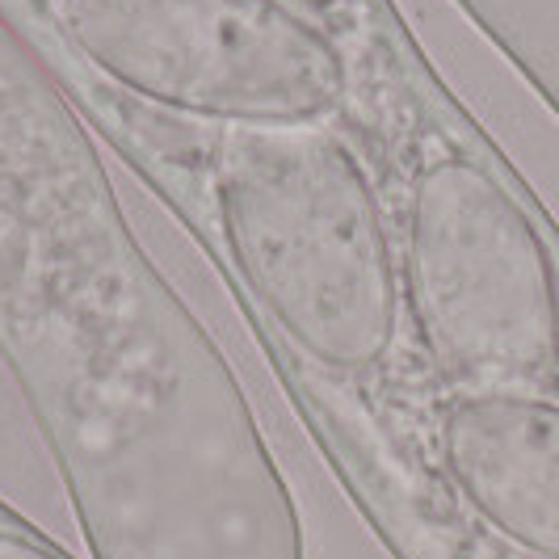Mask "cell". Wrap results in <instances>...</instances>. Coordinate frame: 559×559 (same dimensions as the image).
<instances>
[{
	"instance_id": "cell-1",
	"label": "cell",
	"mask_w": 559,
	"mask_h": 559,
	"mask_svg": "<svg viewBox=\"0 0 559 559\" xmlns=\"http://www.w3.org/2000/svg\"><path fill=\"white\" fill-rule=\"evenodd\" d=\"M227 249L252 295L308 358L362 370L388 358L400 282L358 156L320 127H236L215 168Z\"/></svg>"
},
{
	"instance_id": "cell-2",
	"label": "cell",
	"mask_w": 559,
	"mask_h": 559,
	"mask_svg": "<svg viewBox=\"0 0 559 559\" xmlns=\"http://www.w3.org/2000/svg\"><path fill=\"white\" fill-rule=\"evenodd\" d=\"M408 299L450 379L501 392L559 366V282L547 245L476 160L447 156L413 186Z\"/></svg>"
},
{
	"instance_id": "cell-3",
	"label": "cell",
	"mask_w": 559,
	"mask_h": 559,
	"mask_svg": "<svg viewBox=\"0 0 559 559\" xmlns=\"http://www.w3.org/2000/svg\"><path fill=\"white\" fill-rule=\"evenodd\" d=\"M68 38L110 81L236 127H304L336 106L333 43L282 0H59Z\"/></svg>"
},
{
	"instance_id": "cell-4",
	"label": "cell",
	"mask_w": 559,
	"mask_h": 559,
	"mask_svg": "<svg viewBox=\"0 0 559 559\" xmlns=\"http://www.w3.org/2000/svg\"><path fill=\"white\" fill-rule=\"evenodd\" d=\"M450 479L509 543L559 559V404L522 392H479L442 420Z\"/></svg>"
},
{
	"instance_id": "cell-5",
	"label": "cell",
	"mask_w": 559,
	"mask_h": 559,
	"mask_svg": "<svg viewBox=\"0 0 559 559\" xmlns=\"http://www.w3.org/2000/svg\"><path fill=\"white\" fill-rule=\"evenodd\" d=\"M0 559H56V556H47V551L29 547L26 538H17V534L0 531Z\"/></svg>"
}]
</instances>
